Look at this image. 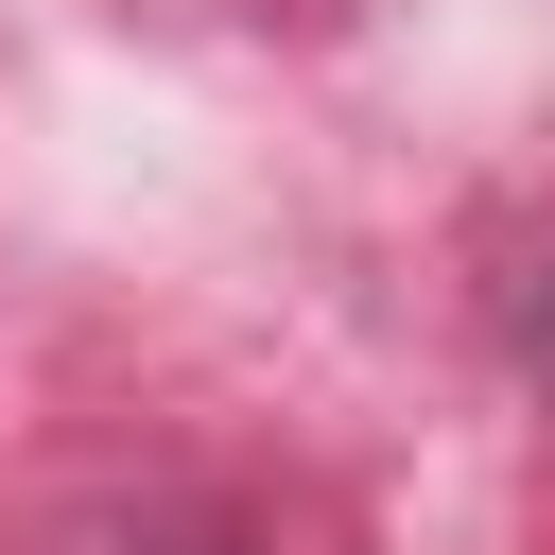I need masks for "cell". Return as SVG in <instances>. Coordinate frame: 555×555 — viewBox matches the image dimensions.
Returning <instances> with one entry per match:
<instances>
[]
</instances>
